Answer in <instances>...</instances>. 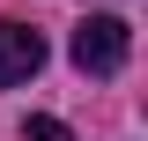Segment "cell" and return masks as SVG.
Returning <instances> with one entry per match:
<instances>
[{
  "instance_id": "obj_2",
  "label": "cell",
  "mask_w": 148,
  "mask_h": 141,
  "mask_svg": "<svg viewBox=\"0 0 148 141\" xmlns=\"http://www.w3.org/2000/svg\"><path fill=\"white\" fill-rule=\"evenodd\" d=\"M37 67H45V37H37L30 22H15V15H0V89H15V82H30Z\"/></svg>"
},
{
  "instance_id": "obj_1",
  "label": "cell",
  "mask_w": 148,
  "mask_h": 141,
  "mask_svg": "<svg viewBox=\"0 0 148 141\" xmlns=\"http://www.w3.org/2000/svg\"><path fill=\"white\" fill-rule=\"evenodd\" d=\"M67 52H74V67H82V74H119V67H126V52H133V30H126L119 15H82V30H74Z\"/></svg>"
},
{
  "instance_id": "obj_3",
  "label": "cell",
  "mask_w": 148,
  "mask_h": 141,
  "mask_svg": "<svg viewBox=\"0 0 148 141\" xmlns=\"http://www.w3.org/2000/svg\"><path fill=\"white\" fill-rule=\"evenodd\" d=\"M22 134H30V141H74L67 126H59V119H45V111H30V119H22Z\"/></svg>"
}]
</instances>
